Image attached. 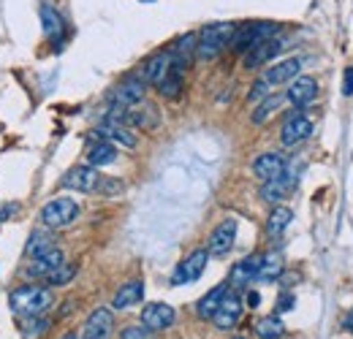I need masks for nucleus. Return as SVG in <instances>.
Listing matches in <instances>:
<instances>
[{"instance_id":"1","label":"nucleus","mask_w":353,"mask_h":339,"mask_svg":"<svg viewBox=\"0 0 353 339\" xmlns=\"http://www.w3.org/2000/svg\"><path fill=\"white\" fill-rule=\"evenodd\" d=\"M55 304V293L49 288H41V285H22L16 288L11 296H8V307L14 315H22V318H30V315H44L49 312Z\"/></svg>"},{"instance_id":"2","label":"nucleus","mask_w":353,"mask_h":339,"mask_svg":"<svg viewBox=\"0 0 353 339\" xmlns=\"http://www.w3.org/2000/svg\"><path fill=\"white\" fill-rule=\"evenodd\" d=\"M234 30H236L234 22H212L207 27H202V33L196 36V55H199L202 60L217 58V55L231 44Z\"/></svg>"},{"instance_id":"3","label":"nucleus","mask_w":353,"mask_h":339,"mask_svg":"<svg viewBox=\"0 0 353 339\" xmlns=\"http://www.w3.org/2000/svg\"><path fill=\"white\" fill-rule=\"evenodd\" d=\"M278 30H280L278 22H245L242 27L234 30L228 47H231L234 52H247L250 47H256V44H261V41H267V38H275Z\"/></svg>"},{"instance_id":"4","label":"nucleus","mask_w":353,"mask_h":339,"mask_svg":"<svg viewBox=\"0 0 353 339\" xmlns=\"http://www.w3.org/2000/svg\"><path fill=\"white\" fill-rule=\"evenodd\" d=\"M79 217V206L73 199H55V201L44 203L41 209V220L47 228H66Z\"/></svg>"},{"instance_id":"5","label":"nucleus","mask_w":353,"mask_h":339,"mask_svg":"<svg viewBox=\"0 0 353 339\" xmlns=\"http://www.w3.org/2000/svg\"><path fill=\"white\" fill-rule=\"evenodd\" d=\"M207 261H210V250L207 247H199V250H193L180 266L177 271L171 274V285H185V282H196L204 269H207Z\"/></svg>"},{"instance_id":"6","label":"nucleus","mask_w":353,"mask_h":339,"mask_svg":"<svg viewBox=\"0 0 353 339\" xmlns=\"http://www.w3.org/2000/svg\"><path fill=\"white\" fill-rule=\"evenodd\" d=\"M242 310H245V301H242L236 293H231V288H228V293L223 296V301L217 304V310H215V315H212V323H215L220 331H228V329H234V326L239 323Z\"/></svg>"},{"instance_id":"7","label":"nucleus","mask_w":353,"mask_h":339,"mask_svg":"<svg viewBox=\"0 0 353 339\" xmlns=\"http://www.w3.org/2000/svg\"><path fill=\"white\" fill-rule=\"evenodd\" d=\"M174 321H177L174 307H169L163 301H152L141 310V326H147L149 331H166L174 326Z\"/></svg>"},{"instance_id":"8","label":"nucleus","mask_w":353,"mask_h":339,"mask_svg":"<svg viewBox=\"0 0 353 339\" xmlns=\"http://www.w3.org/2000/svg\"><path fill=\"white\" fill-rule=\"evenodd\" d=\"M98 182H101V174H98V168H93L90 163L71 168L69 174L63 177V188L79 190V193H93V190H98Z\"/></svg>"},{"instance_id":"9","label":"nucleus","mask_w":353,"mask_h":339,"mask_svg":"<svg viewBox=\"0 0 353 339\" xmlns=\"http://www.w3.org/2000/svg\"><path fill=\"white\" fill-rule=\"evenodd\" d=\"M144 92H147V81L144 79H125V81H120L109 92V101L114 106H136V103L144 101Z\"/></svg>"},{"instance_id":"10","label":"nucleus","mask_w":353,"mask_h":339,"mask_svg":"<svg viewBox=\"0 0 353 339\" xmlns=\"http://www.w3.org/2000/svg\"><path fill=\"white\" fill-rule=\"evenodd\" d=\"M234 239H236V220L228 217L210 234V244H207L210 255H228L234 247Z\"/></svg>"},{"instance_id":"11","label":"nucleus","mask_w":353,"mask_h":339,"mask_svg":"<svg viewBox=\"0 0 353 339\" xmlns=\"http://www.w3.org/2000/svg\"><path fill=\"white\" fill-rule=\"evenodd\" d=\"M60 264H66L63 250L49 247V250H44V253L33 255V261L25 266V274H27V277H49V274L58 269Z\"/></svg>"},{"instance_id":"12","label":"nucleus","mask_w":353,"mask_h":339,"mask_svg":"<svg viewBox=\"0 0 353 339\" xmlns=\"http://www.w3.org/2000/svg\"><path fill=\"white\" fill-rule=\"evenodd\" d=\"M293 185H296V171H288V166H285V171L280 177H275V179L261 185V199L269 203H278L293 190Z\"/></svg>"},{"instance_id":"13","label":"nucleus","mask_w":353,"mask_h":339,"mask_svg":"<svg viewBox=\"0 0 353 339\" xmlns=\"http://www.w3.org/2000/svg\"><path fill=\"white\" fill-rule=\"evenodd\" d=\"M310 134H313V123H310L302 112H293V114H288V120H285V125H282L280 138L285 147H293V144L304 141Z\"/></svg>"},{"instance_id":"14","label":"nucleus","mask_w":353,"mask_h":339,"mask_svg":"<svg viewBox=\"0 0 353 339\" xmlns=\"http://www.w3.org/2000/svg\"><path fill=\"white\" fill-rule=\"evenodd\" d=\"M282 44L280 38H267V41H261V44H256V47H250L247 52H245V68L247 71H253V68L264 66V63H269L272 58H278V52H280Z\"/></svg>"},{"instance_id":"15","label":"nucleus","mask_w":353,"mask_h":339,"mask_svg":"<svg viewBox=\"0 0 353 339\" xmlns=\"http://www.w3.org/2000/svg\"><path fill=\"white\" fill-rule=\"evenodd\" d=\"M285 158H282L280 152H264V155H258L256 160H253V174L261 179V182H269V179H275V177H280L282 171H285Z\"/></svg>"},{"instance_id":"16","label":"nucleus","mask_w":353,"mask_h":339,"mask_svg":"<svg viewBox=\"0 0 353 339\" xmlns=\"http://www.w3.org/2000/svg\"><path fill=\"white\" fill-rule=\"evenodd\" d=\"M315 95H318V81L313 76H296V79H291V87H288L285 98L293 106H307V103L315 101Z\"/></svg>"},{"instance_id":"17","label":"nucleus","mask_w":353,"mask_h":339,"mask_svg":"<svg viewBox=\"0 0 353 339\" xmlns=\"http://www.w3.org/2000/svg\"><path fill=\"white\" fill-rule=\"evenodd\" d=\"M112 326H114V315H112V310L98 307V310H93V312H90V318H87V323H84V337L87 339H98V337L109 339Z\"/></svg>"},{"instance_id":"18","label":"nucleus","mask_w":353,"mask_h":339,"mask_svg":"<svg viewBox=\"0 0 353 339\" xmlns=\"http://www.w3.org/2000/svg\"><path fill=\"white\" fill-rule=\"evenodd\" d=\"M123 125L128 128H155L158 125V109L152 103H136L125 109Z\"/></svg>"},{"instance_id":"19","label":"nucleus","mask_w":353,"mask_h":339,"mask_svg":"<svg viewBox=\"0 0 353 339\" xmlns=\"http://www.w3.org/2000/svg\"><path fill=\"white\" fill-rule=\"evenodd\" d=\"M258 266H261V255H247V258H242V261L231 269L228 288L239 290V288H245L247 282H253V279H256V274H258Z\"/></svg>"},{"instance_id":"20","label":"nucleus","mask_w":353,"mask_h":339,"mask_svg":"<svg viewBox=\"0 0 353 339\" xmlns=\"http://www.w3.org/2000/svg\"><path fill=\"white\" fill-rule=\"evenodd\" d=\"M169 68H171V52H158V55H152L147 63H144V71H141V79L147 81V84H160L163 81V76L169 73Z\"/></svg>"},{"instance_id":"21","label":"nucleus","mask_w":353,"mask_h":339,"mask_svg":"<svg viewBox=\"0 0 353 339\" xmlns=\"http://www.w3.org/2000/svg\"><path fill=\"white\" fill-rule=\"evenodd\" d=\"M141 299H144V282H141V279H131V282H125V285L114 293L112 307H114V310H128V307L139 304Z\"/></svg>"},{"instance_id":"22","label":"nucleus","mask_w":353,"mask_h":339,"mask_svg":"<svg viewBox=\"0 0 353 339\" xmlns=\"http://www.w3.org/2000/svg\"><path fill=\"white\" fill-rule=\"evenodd\" d=\"M95 136H101L104 141L120 144V147H136V136L131 134L128 125H117V123H104L101 128H95Z\"/></svg>"},{"instance_id":"23","label":"nucleus","mask_w":353,"mask_h":339,"mask_svg":"<svg viewBox=\"0 0 353 339\" xmlns=\"http://www.w3.org/2000/svg\"><path fill=\"white\" fill-rule=\"evenodd\" d=\"M299 71H302V60L299 58H291V60H282V63L269 68L264 79H267V84H285V81L296 79Z\"/></svg>"},{"instance_id":"24","label":"nucleus","mask_w":353,"mask_h":339,"mask_svg":"<svg viewBox=\"0 0 353 339\" xmlns=\"http://www.w3.org/2000/svg\"><path fill=\"white\" fill-rule=\"evenodd\" d=\"M117 160V147L112 144V141H98V144H93L90 147V152H87V163L93 166V168H104V166H112Z\"/></svg>"},{"instance_id":"25","label":"nucleus","mask_w":353,"mask_h":339,"mask_svg":"<svg viewBox=\"0 0 353 339\" xmlns=\"http://www.w3.org/2000/svg\"><path fill=\"white\" fill-rule=\"evenodd\" d=\"M228 293V282H220V285H215L207 296H202L199 299V304H196V312H199V318H212L215 315V310H217V304L223 301V296Z\"/></svg>"},{"instance_id":"26","label":"nucleus","mask_w":353,"mask_h":339,"mask_svg":"<svg viewBox=\"0 0 353 339\" xmlns=\"http://www.w3.org/2000/svg\"><path fill=\"white\" fill-rule=\"evenodd\" d=\"M280 274H282V255L280 253L261 255V266H258L256 279H261V282H275V279H280Z\"/></svg>"},{"instance_id":"27","label":"nucleus","mask_w":353,"mask_h":339,"mask_svg":"<svg viewBox=\"0 0 353 339\" xmlns=\"http://www.w3.org/2000/svg\"><path fill=\"white\" fill-rule=\"evenodd\" d=\"M49 326H52L49 318H44V315H30V318L22 321L19 331H22V337L25 339H41L47 331H49Z\"/></svg>"},{"instance_id":"28","label":"nucleus","mask_w":353,"mask_h":339,"mask_svg":"<svg viewBox=\"0 0 353 339\" xmlns=\"http://www.w3.org/2000/svg\"><path fill=\"white\" fill-rule=\"evenodd\" d=\"M291 220H293V212H291L288 206H275V209H272V214H269V220H267V231H269V236H280L282 231L291 225Z\"/></svg>"},{"instance_id":"29","label":"nucleus","mask_w":353,"mask_h":339,"mask_svg":"<svg viewBox=\"0 0 353 339\" xmlns=\"http://www.w3.org/2000/svg\"><path fill=\"white\" fill-rule=\"evenodd\" d=\"M193 52H196V36H193V33L182 36V38L171 47V58H174L177 63H182V66H188V63H191Z\"/></svg>"},{"instance_id":"30","label":"nucleus","mask_w":353,"mask_h":339,"mask_svg":"<svg viewBox=\"0 0 353 339\" xmlns=\"http://www.w3.org/2000/svg\"><path fill=\"white\" fill-rule=\"evenodd\" d=\"M282 101H285V95H267L261 103H258V109L253 112V123L256 125H261V123H267L278 109L282 106Z\"/></svg>"},{"instance_id":"31","label":"nucleus","mask_w":353,"mask_h":339,"mask_svg":"<svg viewBox=\"0 0 353 339\" xmlns=\"http://www.w3.org/2000/svg\"><path fill=\"white\" fill-rule=\"evenodd\" d=\"M256 334L261 339H280L285 334V326L278 315H269V318H261L256 323Z\"/></svg>"},{"instance_id":"32","label":"nucleus","mask_w":353,"mask_h":339,"mask_svg":"<svg viewBox=\"0 0 353 339\" xmlns=\"http://www.w3.org/2000/svg\"><path fill=\"white\" fill-rule=\"evenodd\" d=\"M41 19H44V33L49 38H60L63 36V19H60V14L52 5H44L41 8Z\"/></svg>"},{"instance_id":"33","label":"nucleus","mask_w":353,"mask_h":339,"mask_svg":"<svg viewBox=\"0 0 353 339\" xmlns=\"http://www.w3.org/2000/svg\"><path fill=\"white\" fill-rule=\"evenodd\" d=\"M49 247H55L52 244V234H47V231H33L30 234V239H27V255H38V253H44Z\"/></svg>"},{"instance_id":"34","label":"nucleus","mask_w":353,"mask_h":339,"mask_svg":"<svg viewBox=\"0 0 353 339\" xmlns=\"http://www.w3.org/2000/svg\"><path fill=\"white\" fill-rule=\"evenodd\" d=\"M73 277H76V266L73 264H60L47 279H49V285H69Z\"/></svg>"},{"instance_id":"35","label":"nucleus","mask_w":353,"mask_h":339,"mask_svg":"<svg viewBox=\"0 0 353 339\" xmlns=\"http://www.w3.org/2000/svg\"><path fill=\"white\" fill-rule=\"evenodd\" d=\"M120 339H152V331L147 326H128L120 331Z\"/></svg>"},{"instance_id":"36","label":"nucleus","mask_w":353,"mask_h":339,"mask_svg":"<svg viewBox=\"0 0 353 339\" xmlns=\"http://www.w3.org/2000/svg\"><path fill=\"white\" fill-rule=\"evenodd\" d=\"M267 92H269V87H267V79H258V81L253 84V90H250V95H247V103H256V101H261V98H267Z\"/></svg>"},{"instance_id":"37","label":"nucleus","mask_w":353,"mask_h":339,"mask_svg":"<svg viewBox=\"0 0 353 339\" xmlns=\"http://www.w3.org/2000/svg\"><path fill=\"white\" fill-rule=\"evenodd\" d=\"M293 304H296L293 293H282L280 299H278V312H291V310H293Z\"/></svg>"},{"instance_id":"38","label":"nucleus","mask_w":353,"mask_h":339,"mask_svg":"<svg viewBox=\"0 0 353 339\" xmlns=\"http://www.w3.org/2000/svg\"><path fill=\"white\" fill-rule=\"evenodd\" d=\"M343 95H353V68H345V76H343Z\"/></svg>"},{"instance_id":"39","label":"nucleus","mask_w":353,"mask_h":339,"mask_svg":"<svg viewBox=\"0 0 353 339\" xmlns=\"http://www.w3.org/2000/svg\"><path fill=\"white\" fill-rule=\"evenodd\" d=\"M245 304L256 310V307L261 304V293H258V290H247V296H245Z\"/></svg>"},{"instance_id":"40","label":"nucleus","mask_w":353,"mask_h":339,"mask_svg":"<svg viewBox=\"0 0 353 339\" xmlns=\"http://www.w3.org/2000/svg\"><path fill=\"white\" fill-rule=\"evenodd\" d=\"M14 212H19V206H16V203H5V206L0 209V223H3V220H8Z\"/></svg>"},{"instance_id":"41","label":"nucleus","mask_w":353,"mask_h":339,"mask_svg":"<svg viewBox=\"0 0 353 339\" xmlns=\"http://www.w3.org/2000/svg\"><path fill=\"white\" fill-rule=\"evenodd\" d=\"M345 329L353 334V310H351V315H348V321H345Z\"/></svg>"},{"instance_id":"42","label":"nucleus","mask_w":353,"mask_h":339,"mask_svg":"<svg viewBox=\"0 0 353 339\" xmlns=\"http://www.w3.org/2000/svg\"><path fill=\"white\" fill-rule=\"evenodd\" d=\"M63 339H79V337H76V334H73V331H71V334H66V337H63Z\"/></svg>"},{"instance_id":"43","label":"nucleus","mask_w":353,"mask_h":339,"mask_svg":"<svg viewBox=\"0 0 353 339\" xmlns=\"http://www.w3.org/2000/svg\"><path fill=\"white\" fill-rule=\"evenodd\" d=\"M234 339H245V337H234Z\"/></svg>"},{"instance_id":"44","label":"nucleus","mask_w":353,"mask_h":339,"mask_svg":"<svg viewBox=\"0 0 353 339\" xmlns=\"http://www.w3.org/2000/svg\"><path fill=\"white\" fill-rule=\"evenodd\" d=\"M84 339H87V337H84ZM98 339H104V337H98Z\"/></svg>"},{"instance_id":"45","label":"nucleus","mask_w":353,"mask_h":339,"mask_svg":"<svg viewBox=\"0 0 353 339\" xmlns=\"http://www.w3.org/2000/svg\"><path fill=\"white\" fill-rule=\"evenodd\" d=\"M144 3H149V0H144Z\"/></svg>"}]
</instances>
